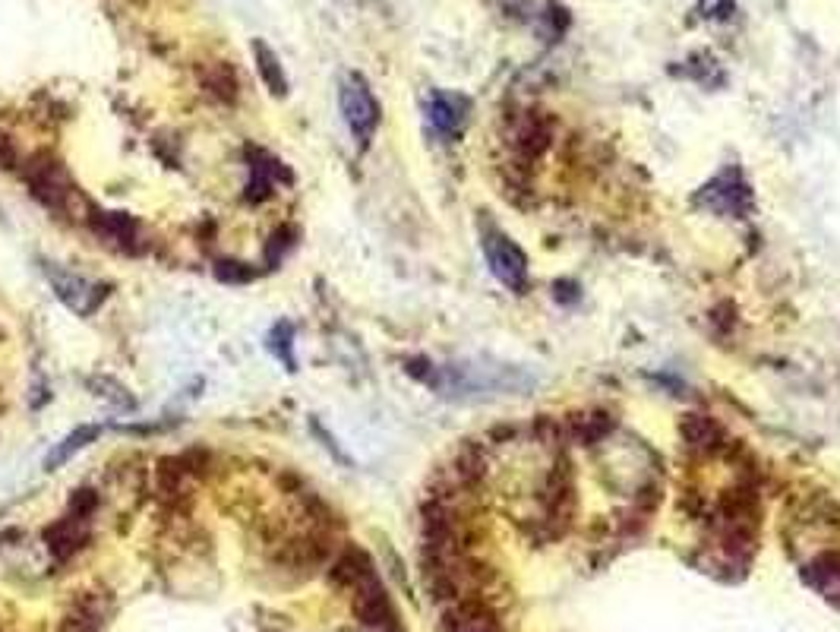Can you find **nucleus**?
<instances>
[{
	"instance_id": "7",
	"label": "nucleus",
	"mask_w": 840,
	"mask_h": 632,
	"mask_svg": "<svg viewBox=\"0 0 840 632\" xmlns=\"http://www.w3.org/2000/svg\"><path fill=\"white\" fill-rule=\"evenodd\" d=\"M83 516H67V519H60L57 525H51L45 531V541L48 547L54 550V557H70L73 550H79V544L86 541V528H83Z\"/></svg>"
},
{
	"instance_id": "9",
	"label": "nucleus",
	"mask_w": 840,
	"mask_h": 632,
	"mask_svg": "<svg viewBox=\"0 0 840 632\" xmlns=\"http://www.w3.org/2000/svg\"><path fill=\"white\" fill-rule=\"evenodd\" d=\"M92 228H95V234H102L108 244H114L120 250L133 247L136 225H133V219H127V215H120V212H95L92 215Z\"/></svg>"
},
{
	"instance_id": "11",
	"label": "nucleus",
	"mask_w": 840,
	"mask_h": 632,
	"mask_svg": "<svg viewBox=\"0 0 840 632\" xmlns=\"http://www.w3.org/2000/svg\"><path fill=\"white\" fill-rule=\"evenodd\" d=\"M809 582L825 591L828 598L840 601V553H825V557H818L809 569Z\"/></svg>"
},
{
	"instance_id": "4",
	"label": "nucleus",
	"mask_w": 840,
	"mask_h": 632,
	"mask_svg": "<svg viewBox=\"0 0 840 632\" xmlns=\"http://www.w3.org/2000/svg\"><path fill=\"white\" fill-rule=\"evenodd\" d=\"M26 181L32 187V193L42 200L48 209L54 212H76V203H86L83 196H79L76 184L70 181V174L60 168L57 162H38L26 168Z\"/></svg>"
},
{
	"instance_id": "10",
	"label": "nucleus",
	"mask_w": 840,
	"mask_h": 632,
	"mask_svg": "<svg viewBox=\"0 0 840 632\" xmlns=\"http://www.w3.org/2000/svg\"><path fill=\"white\" fill-rule=\"evenodd\" d=\"M253 54H256V67H259V76L266 79V86L272 95H285L288 92V79H285V70L282 64H278V57L275 51L263 42V38H256L253 42Z\"/></svg>"
},
{
	"instance_id": "16",
	"label": "nucleus",
	"mask_w": 840,
	"mask_h": 632,
	"mask_svg": "<svg viewBox=\"0 0 840 632\" xmlns=\"http://www.w3.org/2000/svg\"><path fill=\"white\" fill-rule=\"evenodd\" d=\"M13 162H16V152L7 136H0V168H13Z\"/></svg>"
},
{
	"instance_id": "14",
	"label": "nucleus",
	"mask_w": 840,
	"mask_h": 632,
	"mask_svg": "<svg viewBox=\"0 0 840 632\" xmlns=\"http://www.w3.org/2000/svg\"><path fill=\"white\" fill-rule=\"evenodd\" d=\"M288 339H291V326H285V323H282L278 329H272V345L278 342V358H282V361L294 370V361H291V354H288V345H291Z\"/></svg>"
},
{
	"instance_id": "3",
	"label": "nucleus",
	"mask_w": 840,
	"mask_h": 632,
	"mask_svg": "<svg viewBox=\"0 0 840 632\" xmlns=\"http://www.w3.org/2000/svg\"><path fill=\"white\" fill-rule=\"evenodd\" d=\"M45 275H48V282L57 294V301L67 310H73L76 316L95 313L108 298V285H98V282L86 279V275H79V272L60 269L57 263H45Z\"/></svg>"
},
{
	"instance_id": "15",
	"label": "nucleus",
	"mask_w": 840,
	"mask_h": 632,
	"mask_svg": "<svg viewBox=\"0 0 840 632\" xmlns=\"http://www.w3.org/2000/svg\"><path fill=\"white\" fill-rule=\"evenodd\" d=\"M240 263H222V269H218V279H225V282H247L253 279V272L250 269H237Z\"/></svg>"
},
{
	"instance_id": "1",
	"label": "nucleus",
	"mask_w": 840,
	"mask_h": 632,
	"mask_svg": "<svg viewBox=\"0 0 840 632\" xmlns=\"http://www.w3.org/2000/svg\"><path fill=\"white\" fill-rule=\"evenodd\" d=\"M338 105H342L345 124L357 136V143L367 146L370 136L379 127V102L373 98L367 79L357 73H348L342 79V89H338Z\"/></svg>"
},
{
	"instance_id": "8",
	"label": "nucleus",
	"mask_w": 840,
	"mask_h": 632,
	"mask_svg": "<svg viewBox=\"0 0 840 632\" xmlns=\"http://www.w3.org/2000/svg\"><path fill=\"white\" fill-rule=\"evenodd\" d=\"M449 632H503L496 623V617L484 604L465 601L455 607V614H449Z\"/></svg>"
},
{
	"instance_id": "12",
	"label": "nucleus",
	"mask_w": 840,
	"mask_h": 632,
	"mask_svg": "<svg viewBox=\"0 0 840 632\" xmlns=\"http://www.w3.org/2000/svg\"><path fill=\"white\" fill-rule=\"evenodd\" d=\"M683 437L692 449H714L717 443V424H711L705 414H686Z\"/></svg>"
},
{
	"instance_id": "6",
	"label": "nucleus",
	"mask_w": 840,
	"mask_h": 632,
	"mask_svg": "<svg viewBox=\"0 0 840 632\" xmlns=\"http://www.w3.org/2000/svg\"><path fill=\"white\" fill-rule=\"evenodd\" d=\"M98 437H102V427L98 424H83V427H76L73 433H67L64 440L54 443V449L45 456V468L48 471H57L60 465H67L73 456H79L86 446H92Z\"/></svg>"
},
{
	"instance_id": "5",
	"label": "nucleus",
	"mask_w": 840,
	"mask_h": 632,
	"mask_svg": "<svg viewBox=\"0 0 840 632\" xmlns=\"http://www.w3.org/2000/svg\"><path fill=\"white\" fill-rule=\"evenodd\" d=\"M427 121L436 133L458 136L468 121V98L452 92H433L427 98Z\"/></svg>"
},
{
	"instance_id": "2",
	"label": "nucleus",
	"mask_w": 840,
	"mask_h": 632,
	"mask_svg": "<svg viewBox=\"0 0 840 632\" xmlns=\"http://www.w3.org/2000/svg\"><path fill=\"white\" fill-rule=\"evenodd\" d=\"M480 237H484V241H480V247H484V256H487L490 272H493L496 279L503 282L506 288L522 291L525 282H528V256L522 253V247L512 244L509 237H506L503 231H499V228H493V225H487Z\"/></svg>"
},
{
	"instance_id": "13",
	"label": "nucleus",
	"mask_w": 840,
	"mask_h": 632,
	"mask_svg": "<svg viewBox=\"0 0 840 632\" xmlns=\"http://www.w3.org/2000/svg\"><path fill=\"white\" fill-rule=\"evenodd\" d=\"M105 623V610L98 607L95 601H79L73 607V614L67 617L64 632H102Z\"/></svg>"
}]
</instances>
